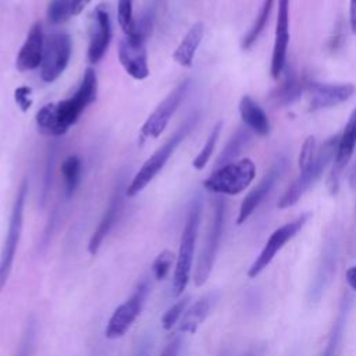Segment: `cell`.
Returning a JSON list of instances; mask_svg holds the SVG:
<instances>
[{
    "mask_svg": "<svg viewBox=\"0 0 356 356\" xmlns=\"http://www.w3.org/2000/svg\"><path fill=\"white\" fill-rule=\"evenodd\" d=\"M150 350H152V338L149 335H145L138 346H136V350H135V356H149L150 355Z\"/></svg>",
    "mask_w": 356,
    "mask_h": 356,
    "instance_id": "d590c367",
    "label": "cell"
},
{
    "mask_svg": "<svg viewBox=\"0 0 356 356\" xmlns=\"http://www.w3.org/2000/svg\"><path fill=\"white\" fill-rule=\"evenodd\" d=\"M36 331H38V324L36 318L31 316L25 324L24 332L19 339V345L17 349L15 356H32L33 348H35V339H36Z\"/></svg>",
    "mask_w": 356,
    "mask_h": 356,
    "instance_id": "f1b7e54d",
    "label": "cell"
},
{
    "mask_svg": "<svg viewBox=\"0 0 356 356\" xmlns=\"http://www.w3.org/2000/svg\"><path fill=\"white\" fill-rule=\"evenodd\" d=\"M218 299L220 293L217 291L207 292L206 295L199 298L193 305L186 307L184 316L178 323V330L181 332H195L197 327L209 317Z\"/></svg>",
    "mask_w": 356,
    "mask_h": 356,
    "instance_id": "ffe728a7",
    "label": "cell"
},
{
    "mask_svg": "<svg viewBox=\"0 0 356 356\" xmlns=\"http://www.w3.org/2000/svg\"><path fill=\"white\" fill-rule=\"evenodd\" d=\"M14 102L17 103L18 108H19L22 113H26V111L32 107V104H33L32 88H31V86H26V85L18 86V88L14 90Z\"/></svg>",
    "mask_w": 356,
    "mask_h": 356,
    "instance_id": "836d02e7",
    "label": "cell"
},
{
    "mask_svg": "<svg viewBox=\"0 0 356 356\" xmlns=\"http://www.w3.org/2000/svg\"><path fill=\"white\" fill-rule=\"evenodd\" d=\"M246 356H256V353H254V352H250V353H248Z\"/></svg>",
    "mask_w": 356,
    "mask_h": 356,
    "instance_id": "60d3db41",
    "label": "cell"
},
{
    "mask_svg": "<svg viewBox=\"0 0 356 356\" xmlns=\"http://www.w3.org/2000/svg\"><path fill=\"white\" fill-rule=\"evenodd\" d=\"M26 195H28V179H22V182L19 184L18 191L15 193V197H14L7 234H6V238H4V242L1 246V252H0V293L8 280L10 273H11L15 252H17L18 242L21 238Z\"/></svg>",
    "mask_w": 356,
    "mask_h": 356,
    "instance_id": "ba28073f",
    "label": "cell"
},
{
    "mask_svg": "<svg viewBox=\"0 0 356 356\" xmlns=\"http://www.w3.org/2000/svg\"><path fill=\"white\" fill-rule=\"evenodd\" d=\"M43 47H44V35H43L40 22L36 21L29 28L25 42L18 51V56L15 60L17 70L21 72H25V71H32L40 67Z\"/></svg>",
    "mask_w": 356,
    "mask_h": 356,
    "instance_id": "d6986e66",
    "label": "cell"
},
{
    "mask_svg": "<svg viewBox=\"0 0 356 356\" xmlns=\"http://www.w3.org/2000/svg\"><path fill=\"white\" fill-rule=\"evenodd\" d=\"M286 168V160L285 159H278L270 170L263 175V178L259 181V184L245 196V199L241 203L238 217H236V224H243L252 214L253 211L259 207V204L268 196L277 181L281 178Z\"/></svg>",
    "mask_w": 356,
    "mask_h": 356,
    "instance_id": "e0dca14e",
    "label": "cell"
},
{
    "mask_svg": "<svg viewBox=\"0 0 356 356\" xmlns=\"http://www.w3.org/2000/svg\"><path fill=\"white\" fill-rule=\"evenodd\" d=\"M199 121V114H191L177 129L175 132L160 146L157 147L153 154L143 163L139 171L134 175L131 182L125 189V196L134 197L140 193L153 179L154 177L164 168L168 159L177 150V147L185 140V138L191 134V131L196 127Z\"/></svg>",
    "mask_w": 356,
    "mask_h": 356,
    "instance_id": "7a4b0ae2",
    "label": "cell"
},
{
    "mask_svg": "<svg viewBox=\"0 0 356 356\" xmlns=\"http://www.w3.org/2000/svg\"><path fill=\"white\" fill-rule=\"evenodd\" d=\"M345 280L348 282V285L356 291V266H352L346 270V274H345Z\"/></svg>",
    "mask_w": 356,
    "mask_h": 356,
    "instance_id": "f35d334b",
    "label": "cell"
},
{
    "mask_svg": "<svg viewBox=\"0 0 356 356\" xmlns=\"http://www.w3.org/2000/svg\"><path fill=\"white\" fill-rule=\"evenodd\" d=\"M118 24L125 35H129L135 25L134 18V0H118L117 4Z\"/></svg>",
    "mask_w": 356,
    "mask_h": 356,
    "instance_id": "f546056e",
    "label": "cell"
},
{
    "mask_svg": "<svg viewBox=\"0 0 356 356\" xmlns=\"http://www.w3.org/2000/svg\"><path fill=\"white\" fill-rule=\"evenodd\" d=\"M348 184L352 189H356V154H355L352 164L349 167V171H348Z\"/></svg>",
    "mask_w": 356,
    "mask_h": 356,
    "instance_id": "74e56055",
    "label": "cell"
},
{
    "mask_svg": "<svg viewBox=\"0 0 356 356\" xmlns=\"http://www.w3.org/2000/svg\"><path fill=\"white\" fill-rule=\"evenodd\" d=\"M71 1H72V15H78L85 10V7L92 0H71Z\"/></svg>",
    "mask_w": 356,
    "mask_h": 356,
    "instance_id": "ab89813d",
    "label": "cell"
},
{
    "mask_svg": "<svg viewBox=\"0 0 356 356\" xmlns=\"http://www.w3.org/2000/svg\"><path fill=\"white\" fill-rule=\"evenodd\" d=\"M174 253L170 250H163L153 261L152 264V271L156 280H164L167 274L170 273L172 263H174Z\"/></svg>",
    "mask_w": 356,
    "mask_h": 356,
    "instance_id": "1f68e13d",
    "label": "cell"
},
{
    "mask_svg": "<svg viewBox=\"0 0 356 356\" xmlns=\"http://www.w3.org/2000/svg\"><path fill=\"white\" fill-rule=\"evenodd\" d=\"M202 211H203V202L202 197L196 196L189 204L186 220L184 224V229L181 234L179 241V249L175 259V268H174V277H172V296H179L184 293L189 278L192 273V264H193V253H195V245L197 238V231L202 220Z\"/></svg>",
    "mask_w": 356,
    "mask_h": 356,
    "instance_id": "3957f363",
    "label": "cell"
},
{
    "mask_svg": "<svg viewBox=\"0 0 356 356\" xmlns=\"http://www.w3.org/2000/svg\"><path fill=\"white\" fill-rule=\"evenodd\" d=\"M306 79L299 78L292 70L285 74L282 81L271 90L270 100L275 107H286L305 93Z\"/></svg>",
    "mask_w": 356,
    "mask_h": 356,
    "instance_id": "7402d4cb",
    "label": "cell"
},
{
    "mask_svg": "<svg viewBox=\"0 0 356 356\" xmlns=\"http://www.w3.org/2000/svg\"><path fill=\"white\" fill-rule=\"evenodd\" d=\"M239 114L243 125L253 132V135L266 136L270 134L271 124L267 113L250 96L245 95L239 100Z\"/></svg>",
    "mask_w": 356,
    "mask_h": 356,
    "instance_id": "44dd1931",
    "label": "cell"
},
{
    "mask_svg": "<svg viewBox=\"0 0 356 356\" xmlns=\"http://www.w3.org/2000/svg\"><path fill=\"white\" fill-rule=\"evenodd\" d=\"M97 97V75L86 68L76 92L64 100L44 104L36 113V127L46 136L64 135L79 118L83 110Z\"/></svg>",
    "mask_w": 356,
    "mask_h": 356,
    "instance_id": "6da1fadb",
    "label": "cell"
},
{
    "mask_svg": "<svg viewBox=\"0 0 356 356\" xmlns=\"http://www.w3.org/2000/svg\"><path fill=\"white\" fill-rule=\"evenodd\" d=\"M343 324H345V317H343V314H341L338 317V320L335 321L334 327H332V331L330 334L327 346H325L321 356H337L339 342H341V338H342V332H343Z\"/></svg>",
    "mask_w": 356,
    "mask_h": 356,
    "instance_id": "d6a6232c",
    "label": "cell"
},
{
    "mask_svg": "<svg viewBox=\"0 0 356 356\" xmlns=\"http://www.w3.org/2000/svg\"><path fill=\"white\" fill-rule=\"evenodd\" d=\"M348 19H349V28L352 33L356 35V0H349Z\"/></svg>",
    "mask_w": 356,
    "mask_h": 356,
    "instance_id": "8d00e7d4",
    "label": "cell"
},
{
    "mask_svg": "<svg viewBox=\"0 0 356 356\" xmlns=\"http://www.w3.org/2000/svg\"><path fill=\"white\" fill-rule=\"evenodd\" d=\"M111 18L106 4H97L90 17L88 60L92 64L99 63L106 54L111 42Z\"/></svg>",
    "mask_w": 356,
    "mask_h": 356,
    "instance_id": "2e32d148",
    "label": "cell"
},
{
    "mask_svg": "<svg viewBox=\"0 0 356 356\" xmlns=\"http://www.w3.org/2000/svg\"><path fill=\"white\" fill-rule=\"evenodd\" d=\"M355 149H356V106L352 110L342 134H339L337 154L327 177V188L331 195H337V192L339 191L345 168L349 165L355 154Z\"/></svg>",
    "mask_w": 356,
    "mask_h": 356,
    "instance_id": "4fadbf2b",
    "label": "cell"
},
{
    "mask_svg": "<svg viewBox=\"0 0 356 356\" xmlns=\"http://www.w3.org/2000/svg\"><path fill=\"white\" fill-rule=\"evenodd\" d=\"M150 291V284L147 278H143L135 286L132 295L121 303L114 313L111 314L107 327H106V337L110 339H115L122 337L135 323L138 316L142 312V307L146 302V298Z\"/></svg>",
    "mask_w": 356,
    "mask_h": 356,
    "instance_id": "30bf717a",
    "label": "cell"
},
{
    "mask_svg": "<svg viewBox=\"0 0 356 356\" xmlns=\"http://www.w3.org/2000/svg\"><path fill=\"white\" fill-rule=\"evenodd\" d=\"M224 224H225V202L222 197H216L213 203V217L195 266L193 281L196 286H202L207 281L213 270V266L218 253L220 242L222 238V232H224Z\"/></svg>",
    "mask_w": 356,
    "mask_h": 356,
    "instance_id": "52a82bcc",
    "label": "cell"
},
{
    "mask_svg": "<svg viewBox=\"0 0 356 356\" xmlns=\"http://www.w3.org/2000/svg\"><path fill=\"white\" fill-rule=\"evenodd\" d=\"M189 305V298H182L177 300L163 316L161 318V325L164 330H171L177 323H179L181 317L184 316L186 307Z\"/></svg>",
    "mask_w": 356,
    "mask_h": 356,
    "instance_id": "4dcf8cb0",
    "label": "cell"
},
{
    "mask_svg": "<svg viewBox=\"0 0 356 356\" xmlns=\"http://www.w3.org/2000/svg\"><path fill=\"white\" fill-rule=\"evenodd\" d=\"M182 348V339L179 337L174 338L167 343V346L163 349L160 356H178Z\"/></svg>",
    "mask_w": 356,
    "mask_h": 356,
    "instance_id": "e575fe53",
    "label": "cell"
},
{
    "mask_svg": "<svg viewBox=\"0 0 356 356\" xmlns=\"http://www.w3.org/2000/svg\"><path fill=\"white\" fill-rule=\"evenodd\" d=\"M46 15L50 24H63L72 17V1L71 0H50Z\"/></svg>",
    "mask_w": 356,
    "mask_h": 356,
    "instance_id": "83f0119b",
    "label": "cell"
},
{
    "mask_svg": "<svg viewBox=\"0 0 356 356\" xmlns=\"http://www.w3.org/2000/svg\"><path fill=\"white\" fill-rule=\"evenodd\" d=\"M204 36V25L202 22L193 24L185 36L181 39L172 53V58L181 67H191L193 64L195 54Z\"/></svg>",
    "mask_w": 356,
    "mask_h": 356,
    "instance_id": "603a6c76",
    "label": "cell"
},
{
    "mask_svg": "<svg viewBox=\"0 0 356 356\" xmlns=\"http://www.w3.org/2000/svg\"><path fill=\"white\" fill-rule=\"evenodd\" d=\"M289 4L291 0H278L274 43L270 63V74L274 79H278L286 67L288 46H289Z\"/></svg>",
    "mask_w": 356,
    "mask_h": 356,
    "instance_id": "9a60e30c",
    "label": "cell"
},
{
    "mask_svg": "<svg viewBox=\"0 0 356 356\" xmlns=\"http://www.w3.org/2000/svg\"><path fill=\"white\" fill-rule=\"evenodd\" d=\"M256 177V164L250 157L238 159L232 163L218 167L204 181L206 191L216 195H239Z\"/></svg>",
    "mask_w": 356,
    "mask_h": 356,
    "instance_id": "8992f818",
    "label": "cell"
},
{
    "mask_svg": "<svg viewBox=\"0 0 356 356\" xmlns=\"http://www.w3.org/2000/svg\"><path fill=\"white\" fill-rule=\"evenodd\" d=\"M125 189L124 184H118L108 200V204L96 227V229L93 231L90 239H89V253L90 254H96L103 243V241L106 239V236L108 235V232L113 229L114 224L118 220V216L121 213V207H122V197L125 195Z\"/></svg>",
    "mask_w": 356,
    "mask_h": 356,
    "instance_id": "ac0fdd59",
    "label": "cell"
},
{
    "mask_svg": "<svg viewBox=\"0 0 356 356\" xmlns=\"http://www.w3.org/2000/svg\"><path fill=\"white\" fill-rule=\"evenodd\" d=\"M221 129H222V121H218L210 131L206 142L203 143L202 149L199 150V153L195 156L193 161H192V167L197 171L203 170L206 167V164L209 163V160L211 159L214 150H216V146H217V142L220 139V135H221Z\"/></svg>",
    "mask_w": 356,
    "mask_h": 356,
    "instance_id": "4316f807",
    "label": "cell"
},
{
    "mask_svg": "<svg viewBox=\"0 0 356 356\" xmlns=\"http://www.w3.org/2000/svg\"><path fill=\"white\" fill-rule=\"evenodd\" d=\"M72 53V40L68 33L56 32L44 38L43 56L40 63V78L51 83L65 71Z\"/></svg>",
    "mask_w": 356,
    "mask_h": 356,
    "instance_id": "9c48e42d",
    "label": "cell"
},
{
    "mask_svg": "<svg viewBox=\"0 0 356 356\" xmlns=\"http://www.w3.org/2000/svg\"><path fill=\"white\" fill-rule=\"evenodd\" d=\"M352 83H328L317 81H306L305 93L309 111H320L342 104L355 95Z\"/></svg>",
    "mask_w": 356,
    "mask_h": 356,
    "instance_id": "5bb4252c",
    "label": "cell"
},
{
    "mask_svg": "<svg viewBox=\"0 0 356 356\" xmlns=\"http://www.w3.org/2000/svg\"><path fill=\"white\" fill-rule=\"evenodd\" d=\"M273 4H274V0H263L261 1V7H260V11L259 14L256 15L253 24L250 25L249 31L245 33V36L242 38V43H241V47L243 50H248L250 49L256 40L259 39V36L261 35V32L264 31L267 22H268V18H270V14H271V10H273Z\"/></svg>",
    "mask_w": 356,
    "mask_h": 356,
    "instance_id": "d4e9b609",
    "label": "cell"
},
{
    "mask_svg": "<svg viewBox=\"0 0 356 356\" xmlns=\"http://www.w3.org/2000/svg\"><path fill=\"white\" fill-rule=\"evenodd\" d=\"M253 136V132L249 131L245 125L239 127L228 139V142L225 143L224 149L221 150L220 156L217 157L216 161V167H221L225 165L228 163H232L235 160H238L239 154L243 152V149L250 143Z\"/></svg>",
    "mask_w": 356,
    "mask_h": 356,
    "instance_id": "cb8c5ba5",
    "label": "cell"
},
{
    "mask_svg": "<svg viewBox=\"0 0 356 356\" xmlns=\"http://www.w3.org/2000/svg\"><path fill=\"white\" fill-rule=\"evenodd\" d=\"M150 18L142 17L140 21L135 19L134 29L129 35L120 42L118 58L125 72L136 79L142 81L149 76L146 38L150 32Z\"/></svg>",
    "mask_w": 356,
    "mask_h": 356,
    "instance_id": "5b68a950",
    "label": "cell"
},
{
    "mask_svg": "<svg viewBox=\"0 0 356 356\" xmlns=\"http://www.w3.org/2000/svg\"><path fill=\"white\" fill-rule=\"evenodd\" d=\"M191 86V79L181 81L153 110V113L146 118L140 128L142 138H159L165 127L168 125L171 117L175 114L182 100L185 99Z\"/></svg>",
    "mask_w": 356,
    "mask_h": 356,
    "instance_id": "8fae6325",
    "label": "cell"
},
{
    "mask_svg": "<svg viewBox=\"0 0 356 356\" xmlns=\"http://www.w3.org/2000/svg\"><path fill=\"white\" fill-rule=\"evenodd\" d=\"M339 142V134L334 135L328 139H325L317 149L316 159L313 163L306 167L305 170L299 171V175L295 178V181L286 188L281 199L278 200V207L280 209H288L293 206L295 203L299 202V199L320 179L325 168L332 164L335 154H337V147Z\"/></svg>",
    "mask_w": 356,
    "mask_h": 356,
    "instance_id": "277c9868",
    "label": "cell"
},
{
    "mask_svg": "<svg viewBox=\"0 0 356 356\" xmlns=\"http://www.w3.org/2000/svg\"><path fill=\"white\" fill-rule=\"evenodd\" d=\"M310 214L309 213H303L300 214L298 218L278 227L267 239V242L264 243L261 252L259 253V256L256 257V260L252 263V266L249 267L248 275L250 278L257 277L271 261L273 259L277 256V253L305 227V224L307 222Z\"/></svg>",
    "mask_w": 356,
    "mask_h": 356,
    "instance_id": "7c38bea8",
    "label": "cell"
},
{
    "mask_svg": "<svg viewBox=\"0 0 356 356\" xmlns=\"http://www.w3.org/2000/svg\"><path fill=\"white\" fill-rule=\"evenodd\" d=\"M61 174L64 178L65 193L67 196H72L79 186L81 175H82V160L76 154L67 156L61 163Z\"/></svg>",
    "mask_w": 356,
    "mask_h": 356,
    "instance_id": "484cf974",
    "label": "cell"
}]
</instances>
